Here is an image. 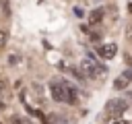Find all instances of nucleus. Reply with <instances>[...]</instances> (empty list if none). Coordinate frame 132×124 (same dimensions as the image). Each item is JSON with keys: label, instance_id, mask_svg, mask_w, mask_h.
<instances>
[{"label": "nucleus", "instance_id": "obj_1", "mask_svg": "<svg viewBox=\"0 0 132 124\" xmlns=\"http://www.w3.org/2000/svg\"><path fill=\"white\" fill-rule=\"evenodd\" d=\"M50 93H52V97L56 99V101H60V103H74L76 101V91H74V87H70L68 83H60V81H52L50 83Z\"/></svg>", "mask_w": 132, "mask_h": 124}, {"label": "nucleus", "instance_id": "obj_2", "mask_svg": "<svg viewBox=\"0 0 132 124\" xmlns=\"http://www.w3.org/2000/svg\"><path fill=\"white\" fill-rule=\"evenodd\" d=\"M80 70H82V74L89 76V79H99V76H105V72H107V68L101 66L99 62H95L93 58H85V60L80 62Z\"/></svg>", "mask_w": 132, "mask_h": 124}, {"label": "nucleus", "instance_id": "obj_3", "mask_svg": "<svg viewBox=\"0 0 132 124\" xmlns=\"http://www.w3.org/2000/svg\"><path fill=\"white\" fill-rule=\"evenodd\" d=\"M105 110H107V114L109 116H122L126 110H128V103L124 101V99H109L107 101V105H105Z\"/></svg>", "mask_w": 132, "mask_h": 124}, {"label": "nucleus", "instance_id": "obj_4", "mask_svg": "<svg viewBox=\"0 0 132 124\" xmlns=\"http://www.w3.org/2000/svg\"><path fill=\"white\" fill-rule=\"evenodd\" d=\"M97 54H99L103 60H111V58H116V54H118V45H116V43H103V45L97 48Z\"/></svg>", "mask_w": 132, "mask_h": 124}, {"label": "nucleus", "instance_id": "obj_5", "mask_svg": "<svg viewBox=\"0 0 132 124\" xmlns=\"http://www.w3.org/2000/svg\"><path fill=\"white\" fill-rule=\"evenodd\" d=\"M130 72H124V74H120V76H116V81H113V89H118V91H124L128 85H130Z\"/></svg>", "mask_w": 132, "mask_h": 124}, {"label": "nucleus", "instance_id": "obj_6", "mask_svg": "<svg viewBox=\"0 0 132 124\" xmlns=\"http://www.w3.org/2000/svg\"><path fill=\"white\" fill-rule=\"evenodd\" d=\"M101 19H103V10H93L91 17H89V23L91 25H97V23H101Z\"/></svg>", "mask_w": 132, "mask_h": 124}, {"label": "nucleus", "instance_id": "obj_7", "mask_svg": "<svg viewBox=\"0 0 132 124\" xmlns=\"http://www.w3.org/2000/svg\"><path fill=\"white\" fill-rule=\"evenodd\" d=\"M105 124H130V122H126V120H122L120 116H116V118H113V116H109V120H107Z\"/></svg>", "mask_w": 132, "mask_h": 124}, {"label": "nucleus", "instance_id": "obj_8", "mask_svg": "<svg viewBox=\"0 0 132 124\" xmlns=\"http://www.w3.org/2000/svg\"><path fill=\"white\" fill-rule=\"evenodd\" d=\"M6 37H8V33H6L4 29H0V48L6 45Z\"/></svg>", "mask_w": 132, "mask_h": 124}, {"label": "nucleus", "instance_id": "obj_9", "mask_svg": "<svg viewBox=\"0 0 132 124\" xmlns=\"http://www.w3.org/2000/svg\"><path fill=\"white\" fill-rule=\"evenodd\" d=\"M128 10H130V12H132V4H130V6H128Z\"/></svg>", "mask_w": 132, "mask_h": 124}, {"label": "nucleus", "instance_id": "obj_10", "mask_svg": "<svg viewBox=\"0 0 132 124\" xmlns=\"http://www.w3.org/2000/svg\"><path fill=\"white\" fill-rule=\"evenodd\" d=\"M0 91H2V83H0Z\"/></svg>", "mask_w": 132, "mask_h": 124}]
</instances>
